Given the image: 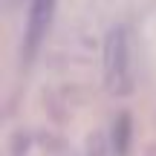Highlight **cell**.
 Wrapping results in <instances>:
<instances>
[{"label":"cell","mask_w":156,"mask_h":156,"mask_svg":"<svg viewBox=\"0 0 156 156\" xmlns=\"http://www.w3.org/2000/svg\"><path fill=\"white\" fill-rule=\"evenodd\" d=\"M101 67H104V84L110 93H130V41L124 26H113L107 32Z\"/></svg>","instance_id":"1"},{"label":"cell","mask_w":156,"mask_h":156,"mask_svg":"<svg viewBox=\"0 0 156 156\" xmlns=\"http://www.w3.org/2000/svg\"><path fill=\"white\" fill-rule=\"evenodd\" d=\"M55 9H58V0H29V20H26V52L29 55L46 38L49 23L55 17Z\"/></svg>","instance_id":"2"}]
</instances>
